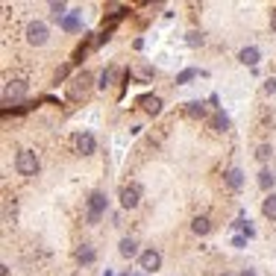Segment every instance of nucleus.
<instances>
[{
  "label": "nucleus",
  "mask_w": 276,
  "mask_h": 276,
  "mask_svg": "<svg viewBox=\"0 0 276 276\" xmlns=\"http://www.w3.org/2000/svg\"><path fill=\"white\" fill-rule=\"evenodd\" d=\"M106 206H109L106 191H91V197H88V215H86L88 224H91V226L100 224V218L106 215Z\"/></svg>",
  "instance_id": "nucleus-1"
},
{
  "label": "nucleus",
  "mask_w": 276,
  "mask_h": 276,
  "mask_svg": "<svg viewBox=\"0 0 276 276\" xmlns=\"http://www.w3.org/2000/svg\"><path fill=\"white\" fill-rule=\"evenodd\" d=\"M38 168H41V162H38L35 150H21V153L15 156V171H18V176H35V173H38Z\"/></svg>",
  "instance_id": "nucleus-2"
},
{
  "label": "nucleus",
  "mask_w": 276,
  "mask_h": 276,
  "mask_svg": "<svg viewBox=\"0 0 276 276\" xmlns=\"http://www.w3.org/2000/svg\"><path fill=\"white\" fill-rule=\"evenodd\" d=\"M94 86H97V83H94V77H91L88 71H80V74L71 80V86H68L71 100H80V97H86V94H88Z\"/></svg>",
  "instance_id": "nucleus-3"
},
{
  "label": "nucleus",
  "mask_w": 276,
  "mask_h": 276,
  "mask_svg": "<svg viewBox=\"0 0 276 276\" xmlns=\"http://www.w3.org/2000/svg\"><path fill=\"white\" fill-rule=\"evenodd\" d=\"M27 44H33V47H41V44H47V38H50V30H47V24L44 21H30L27 24Z\"/></svg>",
  "instance_id": "nucleus-4"
},
{
  "label": "nucleus",
  "mask_w": 276,
  "mask_h": 276,
  "mask_svg": "<svg viewBox=\"0 0 276 276\" xmlns=\"http://www.w3.org/2000/svg\"><path fill=\"white\" fill-rule=\"evenodd\" d=\"M138 264H141V270H144V273H156V270L162 267V253H159L156 247H147V250H141Z\"/></svg>",
  "instance_id": "nucleus-5"
},
{
  "label": "nucleus",
  "mask_w": 276,
  "mask_h": 276,
  "mask_svg": "<svg viewBox=\"0 0 276 276\" xmlns=\"http://www.w3.org/2000/svg\"><path fill=\"white\" fill-rule=\"evenodd\" d=\"M121 206L123 209H138V203H141V185L138 182H129V185H123L121 188Z\"/></svg>",
  "instance_id": "nucleus-6"
},
{
  "label": "nucleus",
  "mask_w": 276,
  "mask_h": 276,
  "mask_svg": "<svg viewBox=\"0 0 276 276\" xmlns=\"http://www.w3.org/2000/svg\"><path fill=\"white\" fill-rule=\"evenodd\" d=\"M77 153H83V156H91L94 150H97V138L91 135L88 129H83V132H77Z\"/></svg>",
  "instance_id": "nucleus-7"
},
{
  "label": "nucleus",
  "mask_w": 276,
  "mask_h": 276,
  "mask_svg": "<svg viewBox=\"0 0 276 276\" xmlns=\"http://www.w3.org/2000/svg\"><path fill=\"white\" fill-rule=\"evenodd\" d=\"M259 59H261V50H259V47H253V44L238 50V62L247 65V68H256V65H259Z\"/></svg>",
  "instance_id": "nucleus-8"
},
{
  "label": "nucleus",
  "mask_w": 276,
  "mask_h": 276,
  "mask_svg": "<svg viewBox=\"0 0 276 276\" xmlns=\"http://www.w3.org/2000/svg\"><path fill=\"white\" fill-rule=\"evenodd\" d=\"M24 94H27V80H12L3 91V100H21Z\"/></svg>",
  "instance_id": "nucleus-9"
},
{
  "label": "nucleus",
  "mask_w": 276,
  "mask_h": 276,
  "mask_svg": "<svg viewBox=\"0 0 276 276\" xmlns=\"http://www.w3.org/2000/svg\"><path fill=\"white\" fill-rule=\"evenodd\" d=\"M206 123H209V129H212V132H218V135L229 129V118H226V115L221 112V109H218L215 115H209V121H206Z\"/></svg>",
  "instance_id": "nucleus-10"
},
{
  "label": "nucleus",
  "mask_w": 276,
  "mask_h": 276,
  "mask_svg": "<svg viewBox=\"0 0 276 276\" xmlns=\"http://www.w3.org/2000/svg\"><path fill=\"white\" fill-rule=\"evenodd\" d=\"M185 115L194 118V121H203V118L209 121V112H206V103H203V100H191V103H185Z\"/></svg>",
  "instance_id": "nucleus-11"
},
{
  "label": "nucleus",
  "mask_w": 276,
  "mask_h": 276,
  "mask_svg": "<svg viewBox=\"0 0 276 276\" xmlns=\"http://www.w3.org/2000/svg\"><path fill=\"white\" fill-rule=\"evenodd\" d=\"M226 185H229L232 191L244 188V171L241 168H229V171H226Z\"/></svg>",
  "instance_id": "nucleus-12"
},
{
  "label": "nucleus",
  "mask_w": 276,
  "mask_h": 276,
  "mask_svg": "<svg viewBox=\"0 0 276 276\" xmlns=\"http://www.w3.org/2000/svg\"><path fill=\"white\" fill-rule=\"evenodd\" d=\"M118 253H121L123 259H135V256H141V253H138L135 238H121V244H118Z\"/></svg>",
  "instance_id": "nucleus-13"
},
{
  "label": "nucleus",
  "mask_w": 276,
  "mask_h": 276,
  "mask_svg": "<svg viewBox=\"0 0 276 276\" xmlns=\"http://www.w3.org/2000/svg\"><path fill=\"white\" fill-rule=\"evenodd\" d=\"M191 232H194V235H209V232H212V221H209L206 215H197V218L191 221Z\"/></svg>",
  "instance_id": "nucleus-14"
},
{
  "label": "nucleus",
  "mask_w": 276,
  "mask_h": 276,
  "mask_svg": "<svg viewBox=\"0 0 276 276\" xmlns=\"http://www.w3.org/2000/svg\"><path fill=\"white\" fill-rule=\"evenodd\" d=\"M94 259H97V253H94L91 244H80V247H77V261H80V264H94Z\"/></svg>",
  "instance_id": "nucleus-15"
},
{
  "label": "nucleus",
  "mask_w": 276,
  "mask_h": 276,
  "mask_svg": "<svg viewBox=\"0 0 276 276\" xmlns=\"http://www.w3.org/2000/svg\"><path fill=\"white\" fill-rule=\"evenodd\" d=\"M141 106H144V112H147V115H159V112H162V97H156V94L141 97Z\"/></svg>",
  "instance_id": "nucleus-16"
},
{
  "label": "nucleus",
  "mask_w": 276,
  "mask_h": 276,
  "mask_svg": "<svg viewBox=\"0 0 276 276\" xmlns=\"http://www.w3.org/2000/svg\"><path fill=\"white\" fill-rule=\"evenodd\" d=\"M261 215H264L267 221H276V194H267V197L261 200Z\"/></svg>",
  "instance_id": "nucleus-17"
},
{
  "label": "nucleus",
  "mask_w": 276,
  "mask_h": 276,
  "mask_svg": "<svg viewBox=\"0 0 276 276\" xmlns=\"http://www.w3.org/2000/svg\"><path fill=\"white\" fill-rule=\"evenodd\" d=\"M59 27H62L65 33H77V30H83V21H80V12H71V15L65 18L62 24H59Z\"/></svg>",
  "instance_id": "nucleus-18"
},
{
  "label": "nucleus",
  "mask_w": 276,
  "mask_h": 276,
  "mask_svg": "<svg viewBox=\"0 0 276 276\" xmlns=\"http://www.w3.org/2000/svg\"><path fill=\"white\" fill-rule=\"evenodd\" d=\"M273 182H276V176L267 171V168H264V171H259V188H261V191L273 194Z\"/></svg>",
  "instance_id": "nucleus-19"
},
{
  "label": "nucleus",
  "mask_w": 276,
  "mask_h": 276,
  "mask_svg": "<svg viewBox=\"0 0 276 276\" xmlns=\"http://www.w3.org/2000/svg\"><path fill=\"white\" fill-rule=\"evenodd\" d=\"M115 74H118L115 68H106L103 74H100V80H97V88H100V91H106V88H112V83H115Z\"/></svg>",
  "instance_id": "nucleus-20"
},
{
  "label": "nucleus",
  "mask_w": 276,
  "mask_h": 276,
  "mask_svg": "<svg viewBox=\"0 0 276 276\" xmlns=\"http://www.w3.org/2000/svg\"><path fill=\"white\" fill-rule=\"evenodd\" d=\"M50 15H53V21H59V24H62V21L68 18V6H65L62 0H59V3H50Z\"/></svg>",
  "instance_id": "nucleus-21"
},
{
  "label": "nucleus",
  "mask_w": 276,
  "mask_h": 276,
  "mask_svg": "<svg viewBox=\"0 0 276 276\" xmlns=\"http://www.w3.org/2000/svg\"><path fill=\"white\" fill-rule=\"evenodd\" d=\"M200 74H203L200 68H185V71H179V74H176V83H179V86H185V83H191V80H194V77H200Z\"/></svg>",
  "instance_id": "nucleus-22"
},
{
  "label": "nucleus",
  "mask_w": 276,
  "mask_h": 276,
  "mask_svg": "<svg viewBox=\"0 0 276 276\" xmlns=\"http://www.w3.org/2000/svg\"><path fill=\"white\" fill-rule=\"evenodd\" d=\"M203 41H206V35L200 33V30H191V33H185V44H188V47H203Z\"/></svg>",
  "instance_id": "nucleus-23"
},
{
  "label": "nucleus",
  "mask_w": 276,
  "mask_h": 276,
  "mask_svg": "<svg viewBox=\"0 0 276 276\" xmlns=\"http://www.w3.org/2000/svg\"><path fill=\"white\" fill-rule=\"evenodd\" d=\"M270 153H273V147H270V144H259L256 159H259V162H267V159H270Z\"/></svg>",
  "instance_id": "nucleus-24"
},
{
  "label": "nucleus",
  "mask_w": 276,
  "mask_h": 276,
  "mask_svg": "<svg viewBox=\"0 0 276 276\" xmlns=\"http://www.w3.org/2000/svg\"><path fill=\"white\" fill-rule=\"evenodd\" d=\"M264 94H276V77H267L264 80Z\"/></svg>",
  "instance_id": "nucleus-25"
},
{
  "label": "nucleus",
  "mask_w": 276,
  "mask_h": 276,
  "mask_svg": "<svg viewBox=\"0 0 276 276\" xmlns=\"http://www.w3.org/2000/svg\"><path fill=\"white\" fill-rule=\"evenodd\" d=\"M232 247H235V250H244V247H247V238H244V235H235V238H232Z\"/></svg>",
  "instance_id": "nucleus-26"
},
{
  "label": "nucleus",
  "mask_w": 276,
  "mask_h": 276,
  "mask_svg": "<svg viewBox=\"0 0 276 276\" xmlns=\"http://www.w3.org/2000/svg\"><path fill=\"white\" fill-rule=\"evenodd\" d=\"M241 235H244V238H253V235H256V229L250 226V221H247V224L241 226Z\"/></svg>",
  "instance_id": "nucleus-27"
},
{
  "label": "nucleus",
  "mask_w": 276,
  "mask_h": 276,
  "mask_svg": "<svg viewBox=\"0 0 276 276\" xmlns=\"http://www.w3.org/2000/svg\"><path fill=\"white\" fill-rule=\"evenodd\" d=\"M238 276H259V273H256L253 267H244V270H241V273H238Z\"/></svg>",
  "instance_id": "nucleus-28"
},
{
  "label": "nucleus",
  "mask_w": 276,
  "mask_h": 276,
  "mask_svg": "<svg viewBox=\"0 0 276 276\" xmlns=\"http://www.w3.org/2000/svg\"><path fill=\"white\" fill-rule=\"evenodd\" d=\"M270 30L276 33V9H273V15H270Z\"/></svg>",
  "instance_id": "nucleus-29"
},
{
  "label": "nucleus",
  "mask_w": 276,
  "mask_h": 276,
  "mask_svg": "<svg viewBox=\"0 0 276 276\" xmlns=\"http://www.w3.org/2000/svg\"><path fill=\"white\" fill-rule=\"evenodd\" d=\"M221 276H229V273H221Z\"/></svg>",
  "instance_id": "nucleus-30"
}]
</instances>
